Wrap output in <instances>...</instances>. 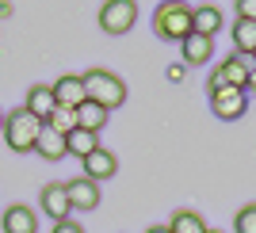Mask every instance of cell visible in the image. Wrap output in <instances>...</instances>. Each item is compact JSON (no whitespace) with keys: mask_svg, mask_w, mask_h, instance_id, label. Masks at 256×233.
<instances>
[{"mask_svg":"<svg viewBox=\"0 0 256 233\" xmlns=\"http://www.w3.org/2000/svg\"><path fill=\"white\" fill-rule=\"evenodd\" d=\"M0 126H4V111H0Z\"/></svg>","mask_w":256,"mask_h":233,"instance_id":"4316f807","label":"cell"},{"mask_svg":"<svg viewBox=\"0 0 256 233\" xmlns=\"http://www.w3.org/2000/svg\"><path fill=\"white\" fill-rule=\"evenodd\" d=\"M234 233H256V202H245L234 214Z\"/></svg>","mask_w":256,"mask_h":233,"instance_id":"44dd1931","label":"cell"},{"mask_svg":"<svg viewBox=\"0 0 256 233\" xmlns=\"http://www.w3.org/2000/svg\"><path fill=\"white\" fill-rule=\"evenodd\" d=\"M184 73H188V65H168V80H184Z\"/></svg>","mask_w":256,"mask_h":233,"instance_id":"cb8c5ba5","label":"cell"},{"mask_svg":"<svg viewBox=\"0 0 256 233\" xmlns=\"http://www.w3.org/2000/svg\"><path fill=\"white\" fill-rule=\"evenodd\" d=\"M234 4H237V20L256 23V0H234Z\"/></svg>","mask_w":256,"mask_h":233,"instance_id":"7402d4cb","label":"cell"},{"mask_svg":"<svg viewBox=\"0 0 256 233\" xmlns=\"http://www.w3.org/2000/svg\"><path fill=\"white\" fill-rule=\"evenodd\" d=\"M248 73H252V62L241 58V54H230L226 62L214 65V73L206 76V92H218V88H245Z\"/></svg>","mask_w":256,"mask_h":233,"instance_id":"277c9868","label":"cell"},{"mask_svg":"<svg viewBox=\"0 0 256 233\" xmlns=\"http://www.w3.org/2000/svg\"><path fill=\"white\" fill-rule=\"evenodd\" d=\"M0 230L4 233H38V214L27 202H12L8 210L0 214Z\"/></svg>","mask_w":256,"mask_h":233,"instance_id":"ba28073f","label":"cell"},{"mask_svg":"<svg viewBox=\"0 0 256 233\" xmlns=\"http://www.w3.org/2000/svg\"><path fill=\"white\" fill-rule=\"evenodd\" d=\"M168 233H206V222L199 210H176L168 218Z\"/></svg>","mask_w":256,"mask_h":233,"instance_id":"d6986e66","label":"cell"},{"mask_svg":"<svg viewBox=\"0 0 256 233\" xmlns=\"http://www.w3.org/2000/svg\"><path fill=\"white\" fill-rule=\"evenodd\" d=\"M138 23V0H104L100 8V31L107 34H126Z\"/></svg>","mask_w":256,"mask_h":233,"instance_id":"5b68a950","label":"cell"},{"mask_svg":"<svg viewBox=\"0 0 256 233\" xmlns=\"http://www.w3.org/2000/svg\"><path fill=\"white\" fill-rule=\"evenodd\" d=\"M153 31L164 42H184L192 34V4L184 0H160L153 12Z\"/></svg>","mask_w":256,"mask_h":233,"instance_id":"6da1fadb","label":"cell"},{"mask_svg":"<svg viewBox=\"0 0 256 233\" xmlns=\"http://www.w3.org/2000/svg\"><path fill=\"white\" fill-rule=\"evenodd\" d=\"M27 111H31L38 122H46V118L54 115V107H58V100H54V88L50 84H31V92H27Z\"/></svg>","mask_w":256,"mask_h":233,"instance_id":"4fadbf2b","label":"cell"},{"mask_svg":"<svg viewBox=\"0 0 256 233\" xmlns=\"http://www.w3.org/2000/svg\"><path fill=\"white\" fill-rule=\"evenodd\" d=\"M230 38H234V54H241V58H252V54H256V23L234 20V27H230Z\"/></svg>","mask_w":256,"mask_h":233,"instance_id":"e0dca14e","label":"cell"},{"mask_svg":"<svg viewBox=\"0 0 256 233\" xmlns=\"http://www.w3.org/2000/svg\"><path fill=\"white\" fill-rule=\"evenodd\" d=\"M80 164H84V176L92 184H104V180H111V176L118 172V157L111 153V149H104V146H100L96 153H88Z\"/></svg>","mask_w":256,"mask_h":233,"instance_id":"9c48e42d","label":"cell"},{"mask_svg":"<svg viewBox=\"0 0 256 233\" xmlns=\"http://www.w3.org/2000/svg\"><path fill=\"white\" fill-rule=\"evenodd\" d=\"M54 233H84V226L73 222V218H65V222H54Z\"/></svg>","mask_w":256,"mask_h":233,"instance_id":"603a6c76","label":"cell"},{"mask_svg":"<svg viewBox=\"0 0 256 233\" xmlns=\"http://www.w3.org/2000/svg\"><path fill=\"white\" fill-rule=\"evenodd\" d=\"M210 111L214 118H222V122H234L248 111V92L245 88H218L210 92Z\"/></svg>","mask_w":256,"mask_h":233,"instance_id":"8992f818","label":"cell"},{"mask_svg":"<svg viewBox=\"0 0 256 233\" xmlns=\"http://www.w3.org/2000/svg\"><path fill=\"white\" fill-rule=\"evenodd\" d=\"M54 100H58V107H80L88 100L84 96V80H80V76H73V73H65V76H58V80H54Z\"/></svg>","mask_w":256,"mask_h":233,"instance_id":"8fae6325","label":"cell"},{"mask_svg":"<svg viewBox=\"0 0 256 233\" xmlns=\"http://www.w3.org/2000/svg\"><path fill=\"white\" fill-rule=\"evenodd\" d=\"M146 233H168V226H150Z\"/></svg>","mask_w":256,"mask_h":233,"instance_id":"484cf974","label":"cell"},{"mask_svg":"<svg viewBox=\"0 0 256 233\" xmlns=\"http://www.w3.org/2000/svg\"><path fill=\"white\" fill-rule=\"evenodd\" d=\"M80 80H84V96L92 104L107 107V111H115V107L126 104V84H122V76L107 73V69H88Z\"/></svg>","mask_w":256,"mask_h":233,"instance_id":"3957f363","label":"cell"},{"mask_svg":"<svg viewBox=\"0 0 256 233\" xmlns=\"http://www.w3.org/2000/svg\"><path fill=\"white\" fill-rule=\"evenodd\" d=\"M206 233H222V230H206Z\"/></svg>","mask_w":256,"mask_h":233,"instance_id":"83f0119b","label":"cell"},{"mask_svg":"<svg viewBox=\"0 0 256 233\" xmlns=\"http://www.w3.org/2000/svg\"><path fill=\"white\" fill-rule=\"evenodd\" d=\"M38 206H42V214H46V218H54V222H65V218L73 214L65 184H46V188L38 191Z\"/></svg>","mask_w":256,"mask_h":233,"instance_id":"52a82bcc","label":"cell"},{"mask_svg":"<svg viewBox=\"0 0 256 233\" xmlns=\"http://www.w3.org/2000/svg\"><path fill=\"white\" fill-rule=\"evenodd\" d=\"M107 118H111V111L100 104H92V100H84V104L76 107V126L80 130H92V134H100V130L107 126Z\"/></svg>","mask_w":256,"mask_h":233,"instance_id":"2e32d148","label":"cell"},{"mask_svg":"<svg viewBox=\"0 0 256 233\" xmlns=\"http://www.w3.org/2000/svg\"><path fill=\"white\" fill-rule=\"evenodd\" d=\"M65 191H69V206H73V210H96L100 206V184H92L88 176L69 180Z\"/></svg>","mask_w":256,"mask_h":233,"instance_id":"30bf717a","label":"cell"},{"mask_svg":"<svg viewBox=\"0 0 256 233\" xmlns=\"http://www.w3.org/2000/svg\"><path fill=\"white\" fill-rule=\"evenodd\" d=\"M0 134H4V142H8L12 153H34V142L42 134V122H38L27 107H16L12 115H4Z\"/></svg>","mask_w":256,"mask_h":233,"instance_id":"7a4b0ae2","label":"cell"},{"mask_svg":"<svg viewBox=\"0 0 256 233\" xmlns=\"http://www.w3.org/2000/svg\"><path fill=\"white\" fill-rule=\"evenodd\" d=\"M245 92H256V65H252V73H248V84H245Z\"/></svg>","mask_w":256,"mask_h":233,"instance_id":"d4e9b609","label":"cell"},{"mask_svg":"<svg viewBox=\"0 0 256 233\" xmlns=\"http://www.w3.org/2000/svg\"><path fill=\"white\" fill-rule=\"evenodd\" d=\"M252 65H256V54H252Z\"/></svg>","mask_w":256,"mask_h":233,"instance_id":"f1b7e54d","label":"cell"},{"mask_svg":"<svg viewBox=\"0 0 256 233\" xmlns=\"http://www.w3.org/2000/svg\"><path fill=\"white\" fill-rule=\"evenodd\" d=\"M96 149H100V134H92V130L76 126L73 134H65V157H80L84 160L88 153H96Z\"/></svg>","mask_w":256,"mask_h":233,"instance_id":"9a60e30c","label":"cell"},{"mask_svg":"<svg viewBox=\"0 0 256 233\" xmlns=\"http://www.w3.org/2000/svg\"><path fill=\"white\" fill-rule=\"evenodd\" d=\"M180 54H184V65H206L214 58V38H206V34H188L180 42Z\"/></svg>","mask_w":256,"mask_h":233,"instance_id":"7c38bea8","label":"cell"},{"mask_svg":"<svg viewBox=\"0 0 256 233\" xmlns=\"http://www.w3.org/2000/svg\"><path fill=\"white\" fill-rule=\"evenodd\" d=\"M226 16L214 4H203V8H192V31L195 34H206V38H214V34L222 31Z\"/></svg>","mask_w":256,"mask_h":233,"instance_id":"5bb4252c","label":"cell"},{"mask_svg":"<svg viewBox=\"0 0 256 233\" xmlns=\"http://www.w3.org/2000/svg\"><path fill=\"white\" fill-rule=\"evenodd\" d=\"M34 153H38V157H46V160H62V157H65V134L42 126V134H38V142H34Z\"/></svg>","mask_w":256,"mask_h":233,"instance_id":"ac0fdd59","label":"cell"},{"mask_svg":"<svg viewBox=\"0 0 256 233\" xmlns=\"http://www.w3.org/2000/svg\"><path fill=\"white\" fill-rule=\"evenodd\" d=\"M42 126L58 130V134H73V130H76V111H73V107H54V115L46 118Z\"/></svg>","mask_w":256,"mask_h":233,"instance_id":"ffe728a7","label":"cell"}]
</instances>
